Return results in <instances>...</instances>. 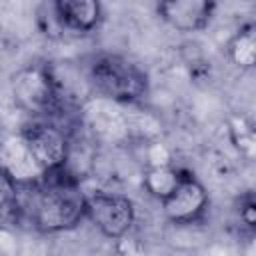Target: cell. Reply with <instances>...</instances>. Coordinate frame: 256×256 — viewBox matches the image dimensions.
I'll return each mask as SVG.
<instances>
[{
    "instance_id": "cell-1",
    "label": "cell",
    "mask_w": 256,
    "mask_h": 256,
    "mask_svg": "<svg viewBox=\"0 0 256 256\" xmlns=\"http://www.w3.org/2000/svg\"><path fill=\"white\" fill-rule=\"evenodd\" d=\"M20 188L28 192L26 202L16 198L12 210L22 212L40 232H66L86 218V192L80 186V178L66 164L44 172L38 182Z\"/></svg>"
},
{
    "instance_id": "cell-2",
    "label": "cell",
    "mask_w": 256,
    "mask_h": 256,
    "mask_svg": "<svg viewBox=\"0 0 256 256\" xmlns=\"http://www.w3.org/2000/svg\"><path fill=\"white\" fill-rule=\"evenodd\" d=\"M88 84L96 94L118 104H138L150 88L146 70L120 54H98L88 64Z\"/></svg>"
},
{
    "instance_id": "cell-3",
    "label": "cell",
    "mask_w": 256,
    "mask_h": 256,
    "mask_svg": "<svg viewBox=\"0 0 256 256\" xmlns=\"http://www.w3.org/2000/svg\"><path fill=\"white\" fill-rule=\"evenodd\" d=\"M14 102L34 116H52L62 106V92L56 74L44 64H28L10 78Z\"/></svg>"
},
{
    "instance_id": "cell-4",
    "label": "cell",
    "mask_w": 256,
    "mask_h": 256,
    "mask_svg": "<svg viewBox=\"0 0 256 256\" xmlns=\"http://www.w3.org/2000/svg\"><path fill=\"white\" fill-rule=\"evenodd\" d=\"M86 218L102 236L122 240L134 226L136 208L134 202L120 192L96 190L86 194Z\"/></svg>"
},
{
    "instance_id": "cell-5",
    "label": "cell",
    "mask_w": 256,
    "mask_h": 256,
    "mask_svg": "<svg viewBox=\"0 0 256 256\" xmlns=\"http://www.w3.org/2000/svg\"><path fill=\"white\" fill-rule=\"evenodd\" d=\"M210 198L204 184L188 170L182 172L178 184L160 200L162 214L166 220L178 226L196 224L208 212Z\"/></svg>"
},
{
    "instance_id": "cell-6",
    "label": "cell",
    "mask_w": 256,
    "mask_h": 256,
    "mask_svg": "<svg viewBox=\"0 0 256 256\" xmlns=\"http://www.w3.org/2000/svg\"><path fill=\"white\" fill-rule=\"evenodd\" d=\"M20 136L44 172L64 166L70 158V140L66 132L48 120H32L24 124Z\"/></svg>"
},
{
    "instance_id": "cell-7",
    "label": "cell",
    "mask_w": 256,
    "mask_h": 256,
    "mask_svg": "<svg viewBox=\"0 0 256 256\" xmlns=\"http://www.w3.org/2000/svg\"><path fill=\"white\" fill-rule=\"evenodd\" d=\"M216 0H156V12L172 30L190 34L204 30L214 16Z\"/></svg>"
},
{
    "instance_id": "cell-8",
    "label": "cell",
    "mask_w": 256,
    "mask_h": 256,
    "mask_svg": "<svg viewBox=\"0 0 256 256\" xmlns=\"http://www.w3.org/2000/svg\"><path fill=\"white\" fill-rule=\"evenodd\" d=\"M0 166L16 180L18 186H30L44 174L20 132L0 140Z\"/></svg>"
},
{
    "instance_id": "cell-9",
    "label": "cell",
    "mask_w": 256,
    "mask_h": 256,
    "mask_svg": "<svg viewBox=\"0 0 256 256\" xmlns=\"http://www.w3.org/2000/svg\"><path fill=\"white\" fill-rule=\"evenodd\" d=\"M56 20L76 34H88L102 22L100 0H52Z\"/></svg>"
},
{
    "instance_id": "cell-10",
    "label": "cell",
    "mask_w": 256,
    "mask_h": 256,
    "mask_svg": "<svg viewBox=\"0 0 256 256\" xmlns=\"http://www.w3.org/2000/svg\"><path fill=\"white\" fill-rule=\"evenodd\" d=\"M228 58L240 70H250L256 64V26L242 24L228 42Z\"/></svg>"
},
{
    "instance_id": "cell-11",
    "label": "cell",
    "mask_w": 256,
    "mask_h": 256,
    "mask_svg": "<svg viewBox=\"0 0 256 256\" xmlns=\"http://www.w3.org/2000/svg\"><path fill=\"white\" fill-rule=\"evenodd\" d=\"M182 168H174L172 164H158V166H150L144 174V188L146 192L156 198L158 202L178 184L180 176H182Z\"/></svg>"
},
{
    "instance_id": "cell-12",
    "label": "cell",
    "mask_w": 256,
    "mask_h": 256,
    "mask_svg": "<svg viewBox=\"0 0 256 256\" xmlns=\"http://www.w3.org/2000/svg\"><path fill=\"white\" fill-rule=\"evenodd\" d=\"M230 138L232 144L236 146V150L244 156V158H254L256 152V134H254V126L252 122H248L246 118H234L230 122Z\"/></svg>"
},
{
    "instance_id": "cell-13",
    "label": "cell",
    "mask_w": 256,
    "mask_h": 256,
    "mask_svg": "<svg viewBox=\"0 0 256 256\" xmlns=\"http://www.w3.org/2000/svg\"><path fill=\"white\" fill-rule=\"evenodd\" d=\"M18 184L16 180L0 166V212H8L14 208L18 198Z\"/></svg>"
},
{
    "instance_id": "cell-14",
    "label": "cell",
    "mask_w": 256,
    "mask_h": 256,
    "mask_svg": "<svg viewBox=\"0 0 256 256\" xmlns=\"http://www.w3.org/2000/svg\"><path fill=\"white\" fill-rule=\"evenodd\" d=\"M238 214H240L242 224H244L246 228L254 230V226H256V202H254V198H252V194H250V192L240 200Z\"/></svg>"
}]
</instances>
